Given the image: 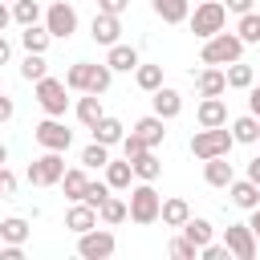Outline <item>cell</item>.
<instances>
[{
	"label": "cell",
	"mask_w": 260,
	"mask_h": 260,
	"mask_svg": "<svg viewBox=\"0 0 260 260\" xmlns=\"http://www.w3.org/2000/svg\"><path fill=\"white\" fill-rule=\"evenodd\" d=\"M158 207H162V195L154 191V183H142L130 187V199H126V219H134L138 228H150L158 223Z\"/></svg>",
	"instance_id": "6da1fadb"
},
{
	"label": "cell",
	"mask_w": 260,
	"mask_h": 260,
	"mask_svg": "<svg viewBox=\"0 0 260 260\" xmlns=\"http://www.w3.org/2000/svg\"><path fill=\"white\" fill-rule=\"evenodd\" d=\"M232 146H236V138H232L228 126H199L191 134V154L199 162L203 158H215V154H232Z\"/></svg>",
	"instance_id": "7a4b0ae2"
},
{
	"label": "cell",
	"mask_w": 260,
	"mask_h": 260,
	"mask_svg": "<svg viewBox=\"0 0 260 260\" xmlns=\"http://www.w3.org/2000/svg\"><path fill=\"white\" fill-rule=\"evenodd\" d=\"M187 24H191V32H195L199 41L223 32V28H228V8H223V0H199L195 12L187 16Z\"/></svg>",
	"instance_id": "3957f363"
},
{
	"label": "cell",
	"mask_w": 260,
	"mask_h": 260,
	"mask_svg": "<svg viewBox=\"0 0 260 260\" xmlns=\"http://www.w3.org/2000/svg\"><path fill=\"white\" fill-rule=\"evenodd\" d=\"M203 65H232V61H240L244 57V41L236 37V32H215V37H207L203 41Z\"/></svg>",
	"instance_id": "277c9868"
},
{
	"label": "cell",
	"mask_w": 260,
	"mask_h": 260,
	"mask_svg": "<svg viewBox=\"0 0 260 260\" xmlns=\"http://www.w3.org/2000/svg\"><path fill=\"white\" fill-rule=\"evenodd\" d=\"M32 93H37V102H41V110L49 114V118H65V110H69V85L61 81V77H41V81H32Z\"/></svg>",
	"instance_id": "5b68a950"
},
{
	"label": "cell",
	"mask_w": 260,
	"mask_h": 260,
	"mask_svg": "<svg viewBox=\"0 0 260 260\" xmlns=\"http://www.w3.org/2000/svg\"><path fill=\"white\" fill-rule=\"evenodd\" d=\"M28 183L32 187H57L61 183V175H65V154L61 150H45L41 158H32L28 162Z\"/></svg>",
	"instance_id": "8992f818"
},
{
	"label": "cell",
	"mask_w": 260,
	"mask_h": 260,
	"mask_svg": "<svg viewBox=\"0 0 260 260\" xmlns=\"http://www.w3.org/2000/svg\"><path fill=\"white\" fill-rule=\"evenodd\" d=\"M114 252H118V240L106 228H89V232L77 236V256L81 260H110Z\"/></svg>",
	"instance_id": "52a82bcc"
},
{
	"label": "cell",
	"mask_w": 260,
	"mask_h": 260,
	"mask_svg": "<svg viewBox=\"0 0 260 260\" xmlns=\"http://www.w3.org/2000/svg\"><path fill=\"white\" fill-rule=\"evenodd\" d=\"M45 28H49L53 41H69V37L77 32V8L65 4V0L49 4V8H45Z\"/></svg>",
	"instance_id": "ba28073f"
},
{
	"label": "cell",
	"mask_w": 260,
	"mask_h": 260,
	"mask_svg": "<svg viewBox=\"0 0 260 260\" xmlns=\"http://www.w3.org/2000/svg\"><path fill=\"white\" fill-rule=\"evenodd\" d=\"M32 138H37L45 150H61V154L73 146V130H69L61 118H45V122H37V126H32Z\"/></svg>",
	"instance_id": "9c48e42d"
},
{
	"label": "cell",
	"mask_w": 260,
	"mask_h": 260,
	"mask_svg": "<svg viewBox=\"0 0 260 260\" xmlns=\"http://www.w3.org/2000/svg\"><path fill=\"white\" fill-rule=\"evenodd\" d=\"M223 244H228V252L236 260H256V252H260V244H256V236H252L248 223H232L223 232Z\"/></svg>",
	"instance_id": "30bf717a"
},
{
	"label": "cell",
	"mask_w": 260,
	"mask_h": 260,
	"mask_svg": "<svg viewBox=\"0 0 260 260\" xmlns=\"http://www.w3.org/2000/svg\"><path fill=\"white\" fill-rule=\"evenodd\" d=\"M150 106H154L150 114H158L162 122H171V118H179V114H183V93H179V89H171V85H158V89L150 93Z\"/></svg>",
	"instance_id": "8fae6325"
},
{
	"label": "cell",
	"mask_w": 260,
	"mask_h": 260,
	"mask_svg": "<svg viewBox=\"0 0 260 260\" xmlns=\"http://www.w3.org/2000/svg\"><path fill=\"white\" fill-rule=\"evenodd\" d=\"M89 37L98 41V45H114L118 37H122V16H114V12H98L93 20H89Z\"/></svg>",
	"instance_id": "7c38bea8"
},
{
	"label": "cell",
	"mask_w": 260,
	"mask_h": 260,
	"mask_svg": "<svg viewBox=\"0 0 260 260\" xmlns=\"http://www.w3.org/2000/svg\"><path fill=\"white\" fill-rule=\"evenodd\" d=\"M195 89H199V98H223V93H228L223 65H207V69H199V77H195Z\"/></svg>",
	"instance_id": "4fadbf2b"
},
{
	"label": "cell",
	"mask_w": 260,
	"mask_h": 260,
	"mask_svg": "<svg viewBox=\"0 0 260 260\" xmlns=\"http://www.w3.org/2000/svg\"><path fill=\"white\" fill-rule=\"evenodd\" d=\"M228 199L240 207V211H252V207H260V187L244 175V179H232L228 183Z\"/></svg>",
	"instance_id": "5bb4252c"
},
{
	"label": "cell",
	"mask_w": 260,
	"mask_h": 260,
	"mask_svg": "<svg viewBox=\"0 0 260 260\" xmlns=\"http://www.w3.org/2000/svg\"><path fill=\"white\" fill-rule=\"evenodd\" d=\"M106 65H110L114 73H134V69H138V49H134V45L114 41V45H110V53H106Z\"/></svg>",
	"instance_id": "9a60e30c"
},
{
	"label": "cell",
	"mask_w": 260,
	"mask_h": 260,
	"mask_svg": "<svg viewBox=\"0 0 260 260\" xmlns=\"http://www.w3.org/2000/svg\"><path fill=\"white\" fill-rule=\"evenodd\" d=\"M236 179V171H232V162H228V154H215V158H203V183L207 187H228Z\"/></svg>",
	"instance_id": "2e32d148"
},
{
	"label": "cell",
	"mask_w": 260,
	"mask_h": 260,
	"mask_svg": "<svg viewBox=\"0 0 260 260\" xmlns=\"http://www.w3.org/2000/svg\"><path fill=\"white\" fill-rule=\"evenodd\" d=\"M65 228L73 232V236H81V232H89V228H98V211L89 207V203H69V211H65Z\"/></svg>",
	"instance_id": "e0dca14e"
},
{
	"label": "cell",
	"mask_w": 260,
	"mask_h": 260,
	"mask_svg": "<svg viewBox=\"0 0 260 260\" xmlns=\"http://www.w3.org/2000/svg\"><path fill=\"white\" fill-rule=\"evenodd\" d=\"M150 8L162 24H187L191 16V0H150Z\"/></svg>",
	"instance_id": "ac0fdd59"
},
{
	"label": "cell",
	"mask_w": 260,
	"mask_h": 260,
	"mask_svg": "<svg viewBox=\"0 0 260 260\" xmlns=\"http://www.w3.org/2000/svg\"><path fill=\"white\" fill-rule=\"evenodd\" d=\"M102 171H106L110 191H130V183H134V167H130V158H110Z\"/></svg>",
	"instance_id": "d6986e66"
},
{
	"label": "cell",
	"mask_w": 260,
	"mask_h": 260,
	"mask_svg": "<svg viewBox=\"0 0 260 260\" xmlns=\"http://www.w3.org/2000/svg\"><path fill=\"white\" fill-rule=\"evenodd\" d=\"M195 122H199V126H228V106H223V98H203L199 110H195Z\"/></svg>",
	"instance_id": "ffe728a7"
},
{
	"label": "cell",
	"mask_w": 260,
	"mask_h": 260,
	"mask_svg": "<svg viewBox=\"0 0 260 260\" xmlns=\"http://www.w3.org/2000/svg\"><path fill=\"white\" fill-rule=\"evenodd\" d=\"M134 134H138V138L154 150V146L167 138V122H162L158 114H146V118H138V122H134Z\"/></svg>",
	"instance_id": "44dd1931"
},
{
	"label": "cell",
	"mask_w": 260,
	"mask_h": 260,
	"mask_svg": "<svg viewBox=\"0 0 260 260\" xmlns=\"http://www.w3.org/2000/svg\"><path fill=\"white\" fill-rule=\"evenodd\" d=\"M89 134H93V142H102V146H118V142H122V134H126V126H122L118 118L102 114V118H98V126H93Z\"/></svg>",
	"instance_id": "7402d4cb"
},
{
	"label": "cell",
	"mask_w": 260,
	"mask_h": 260,
	"mask_svg": "<svg viewBox=\"0 0 260 260\" xmlns=\"http://www.w3.org/2000/svg\"><path fill=\"white\" fill-rule=\"evenodd\" d=\"M130 167H134V179H142V183H154L158 175H162V162H158V154L146 146L138 158H130Z\"/></svg>",
	"instance_id": "603a6c76"
},
{
	"label": "cell",
	"mask_w": 260,
	"mask_h": 260,
	"mask_svg": "<svg viewBox=\"0 0 260 260\" xmlns=\"http://www.w3.org/2000/svg\"><path fill=\"white\" fill-rule=\"evenodd\" d=\"M85 183H89L85 167H65V175H61V183H57V187H65V199H69V203H77V199L85 195Z\"/></svg>",
	"instance_id": "cb8c5ba5"
},
{
	"label": "cell",
	"mask_w": 260,
	"mask_h": 260,
	"mask_svg": "<svg viewBox=\"0 0 260 260\" xmlns=\"http://www.w3.org/2000/svg\"><path fill=\"white\" fill-rule=\"evenodd\" d=\"M187 215H191V203L187 199H162V207H158V219L167 223V228H183L187 223Z\"/></svg>",
	"instance_id": "d4e9b609"
},
{
	"label": "cell",
	"mask_w": 260,
	"mask_h": 260,
	"mask_svg": "<svg viewBox=\"0 0 260 260\" xmlns=\"http://www.w3.org/2000/svg\"><path fill=\"white\" fill-rule=\"evenodd\" d=\"M179 232H183L195 248H203L207 240H215V228H211V219H203V215H187V223H183Z\"/></svg>",
	"instance_id": "484cf974"
},
{
	"label": "cell",
	"mask_w": 260,
	"mask_h": 260,
	"mask_svg": "<svg viewBox=\"0 0 260 260\" xmlns=\"http://www.w3.org/2000/svg\"><path fill=\"white\" fill-rule=\"evenodd\" d=\"M20 45H24V53H49L53 37H49V28H45V24H24Z\"/></svg>",
	"instance_id": "4316f807"
},
{
	"label": "cell",
	"mask_w": 260,
	"mask_h": 260,
	"mask_svg": "<svg viewBox=\"0 0 260 260\" xmlns=\"http://www.w3.org/2000/svg\"><path fill=\"white\" fill-rule=\"evenodd\" d=\"M223 77H228V89H248L252 81H256V69L240 57V61H232V65H223Z\"/></svg>",
	"instance_id": "83f0119b"
},
{
	"label": "cell",
	"mask_w": 260,
	"mask_h": 260,
	"mask_svg": "<svg viewBox=\"0 0 260 260\" xmlns=\"http://www.w3.org/2000/svg\"><path fill=\"white\" fill-rule=\"evenodd\" d=\"M102 114H106V110H102V98H98V93H81V98H77V122H81L85 130H93Z\"/></svg>",
	"instance_id": "f1b7e54d"
},
{
	"label": "cell",
	"mask_w": 260,
	"mask_h": 260,
	"mask_svg": "<svg viewBox=\"0 0 260 260\" xmlns=\"http://www.w3.org/2000/svg\"><path fill=\"white\" fill-rule=\"evenodd\" d=\"M28 219L24 215H8V219H0V244H24L28 240Z\"/></svg>",
	"instance_id": "f546056e"
},
{
	"label": "cell",
	"mask_w": 260,
	"mask_h": 260,
	"mask_svg": "<svg viewBox=\"0 0 260 260\" xmlns=\"http://www.w3.org/2000/svg\"><path fill=\"white\" fill-rule=\"evenodd\" d=\"M126 219V199H118V195H106L102 199V207H98V223H106V228H118Z\"/></svg>",
	"instance_id": "4dcf8cb0"
},
{
	"label": "cell",
	"mask_w": 260,
	"mask_h": 260,
	"mask_svg": "<svg viewBox=\"0 0 260 260\" xmlns=\"http://www.w3.org/2000/svg\"><path fill=\"white\" fill-rule=\"evenodd\" d=\"M110 81H114V69H110L106 61H102V65H93V61H89V81H85V93H98V98H102V93L110 89Z\"/></svg>",
	"instance_id": "1f68e13d"
},
{
	"label": "cell",
	"mask_w": 260,
	"mask_h": 260,
	"mask_svg": "<svg viewBox=\"0 0 260 260\" xmlns=\"http://www.w3.org/2000/svg\"><path fill=\"white\" fill-rule=\"evenodd\" d=\"M232 138L236 142H260V118L256 114H244L232 122Z\"/></svg>",
	"instance_id": "d6a6232c"
},
{
	"label": "cell",
	"mask_w": 260,
	"mask_h": 260,
	"mask_svg": "<svg viewBox=\"0 0 260 260\" xmlns=\"http://www.w3.org/2000/svg\"><path fill=\"white\" fill-rule=\"evenodd\" d=\"M134 81H138V89H142V93H154V89L162 85V65H142V61H138Z\"/></svg>",
	"instance_id": "836d02e7"
},
{
	"label": "cell",
	"mask_w": 260,
	"mask_h": 260,
	"mask_svg": "<svg viewBox=\"0 0 260 260\" xmlns=\"http://www.w3.org/2000/svg\"><path fill=\"white\" fill-rule=\"evenodd\" d=\"M41 16H45V12H41L37 0H12V20H16L20 28H24V24H41Z\"/></svg>",
	"instance_id": "e575fe53"
},
{
	"label": "cell",
	"mask_w": 260,
	"mask_h": 260,
	"mask_svg": "<svg viewBox=\"0 0 260 260\" xmlns=\"http://www.w3.org/2000/svg\"><path fill=\"white\" fill-rule=\"evenodd\" d=\"M236 37H240L244 45H260V12H240Z\"/></svg>",
	"instance_id": "d590c367"
},
{
	"label": "cell",
	"mask_w": 260,
	"mask_h": 260,
	"mask_svg": "<svg viewBox=\"0 0 260 260\" xmlns=\"http://www.w3.org/2000/svg\"><path fill=\"white\" fill-rule=\"evenodd\" d=\"M45 73H49L45 53H24V61H20V77H24V81H41Z\"/></svg>",
	"instance_id": "8d00e7d4"
},
{
	"label": "cell",
	"mask_w": 260,
	"mask_h": 260,
	"mask_svg": "<svg viewBox=\"0 0 260 260\" xmlns=\"http://www.w3.org/2000/svg\"><path fill=\"white\" fill-rule=\"evenodd\" d=\"M110 162V146H102V142H89L85 150H81V167L85 171H102Z\"/></svg>",
	"instance_id": "74e56055"
},
{
	"label": "cell",
	"mask_w": 260,
	"mask_h": 260,
	"mask_svg": "<svg viewBox=\"0 0 260 260\" xmlns=\"http://www.w3.org/2000/svg\"><path fill=\"white\" fill-rule=\"evenodd\" d=\"M85 81H89V61H73V65L65 69V85H69L73 93H85Z\"/></svg>",
	"instance_id": "f35d334b"
},
{
	"label": "cell",
	"mask_w": 260,
	"mask_h": 260,
	"mask_svg": "<svg viewBox=\"0 0 260 260\" xmlns=\"http://www.w3.org/2000/svg\"><path fill=\"white\" fill-rule=\"evenodd\" d=\"M106 195H110V183H106V179H102V183H98V179H89V183H85V195H81V203H89V207L98 211Z\"/></svg>",
	"instance_id": "ab89813d"
},
{
	"label": "cell",
	"mask_w": 260,
	"mask_h": 260,
	"mask_svg": "<svg viewBox=\"0 0 260 260\" xmlns=\"http://www.w3.org/2000/svg\"><path fill=\"white\" fill-rule=\"evenodd\" d=\"M167 252H171L175 260H195V256H199V248H195V244H191V240H187L183 232H179V236H175V240L167 244Z\"/></svg>",
	"instance_id": "60d3db41"
},
{
	"label": "cell",
	"mask_w": 260,
	"mask_h": 260,
	"mask_svg": "<svg viewBox=\"0 0 260 260\" xmlns=\"http://www.w3.org/2000/svg\"><path fill=\"white\" fill-rule=\"evenodd\" d=\"M118 146H122V158H138V154L146 150V142H142L134 130H130V134H122V142H118Z\"/></svg>",
	"instance_id": "b9f144b4"
},
{
	"label": "cell",
	"mask_w": 260,
	"mask_h": 260,
	"mask_svg": "<svg viewBox=\"0 0 260 260\" xmlns=\"http://www.w3.org/2000/svg\"><path fill=\"white\" fill-rule=\"evenodd\" d=\"M199 256H203V260H228L232 252H228V244H215V240H207V244L199 248Z\"/></svg>",
	"instance_id": "7bdbcfd3"
},
{
	"label": "cell",
	"mask_w": 260,
	"mask_h": 260,
	"mask_svg": "<svg viewBox=\"0 0 260 260\" xmlns=\"http://www.w3.org/2000/svg\"><path fill=\"white\" fill-rule=\"evenodd\" d=\"M0 199H16V175L8 167H0Z\"/></svg>",
	"instance_id": "ee69618b"
},
{
	"label": "cell",
	"mask_w": 260,
	"mask_h": 260,
	"mask_svg": "<svg viewBox=\"0 0 260 260\" xmlns=\"http://www.w3.org/2000/svg\"><path fill=\"white\" fill-rule=\"evenodd\" d=\"M130 8V0H98V12H114V16H122Z\"/></svg>",
	"instance_id": "f6af8a7d"
},
{
	"label": "cell",
	"mask_w": 260,
	"mask_h": 260,
	"mask_svg": "<svg viewBox=\"0 0 260 260\" xmlns=\"http://www.w3.org/2000/svg\"><path fill=\"white\" fill-rule=\"evenodd\" d=\"M12 114H16V102H12L8 93H0V126H4V122H12Z\"/></svg>",
	"instance_id": "bcb514c9"
},
{
	"label": "cell",
	"mask_w": 260,
	"mask_h": 260,
	"mask_svg": "<svg viewBox=\"0 0 260 260\" xmlns=\"http://www.w3.org/2000/svg\"><path fill=\"white\" fill-rule=\"evenodd\" d=\"M0 260H24V244H4L0 248Z\"/></svg>",
	"instance_id": "7dc6e473"
},
{
	"label": "cell",
	"mask_w": 260,
	"mask_h": 260,
	"mask_svg": "<svg viewBox=\"0 0 260 260\" xmlns=\"http://www.w3.org/2000/svg\"><path fill=\"white\" fill-rule=\"evenodd\" d=\"M248 114H256V118H260V85H256V81L248 85Z\"/></svg>",
	"instance_id": "c3c4849f"
},
{
	"label": "cell",
	"mask_w": 260,
	"mask_h": 260,
	"mask_svg": "<svg viewBox=\"0 0 260 260\" xmlns=\"http://www.w3.org/2000/svg\"><path fill=\"white\" fill-rule=\"evenodd\" d=\"M223 8L240 16V12H252V0H223Z\"/></svg>",
	"instance_id": "681fc988"
},
{
	"label": "cell",
	"mask_w": 260,
	"mask_h": 260,
	"mask_svg": "<svg viewBox=\"0 0 260 260\" xmlns=\"http://www.w3.org/2000/svg\"><path fill=\"white\" fill-rule=\"evenodd\" d=\"M248 228H252V236H256V244H260V207L248 211Z\"/></svg>",
	"instance_id": "f907efd6"
},
{
	"label": "cell",
	"mask_w": 260,
	"mask_h": 260,
	"mask_svg": "<svg viewBox=\"0 0 260 260\" xmlns=\"http://www.w3.org/2000/svg\"><path fill=\"white\" fill-rule=\"evenodd\" d=\"M248 179L260 187V154H256V158H248Z\"/></svg>",
	"instance_id": "816d5d0a"
},
{
	"label": "cell",
	"mask_w": 260,
	"mask_h": 260,
	"mask_svg": "<svg viewBox=\"0 0 260 260\" xmlns=\"http://www.w3.org/2000/svg\"><path fill=\"white\" fill-rule=\"evenodd\" d=\"M8 24H12V8H8V4H4V0H0V32H4V28H8Z\"/></svg>",
	"instance_id": "f5cc1de1"
},
{
	"label": "cell",
	"mask_w": 260,
	"mask_h": 260,
	"mask_svg": "<svg viewBox=\"0 0 260 260\" xmlns=\"http://www.w3.org/2000/svg\"><path fill=\"white\" fill-rule=\"evenodd\" d=\"M8 57H12V45H8L4 32H0V65H8Z\"/></svg>",
	"instance_id": "db71d44e"
},
{
	"label": "cell",
	"mask_w": 260,
	"mask_h": 260,
	"mask_svg": "<svg viewBox=\"0 0 260 260\" xmlns=\"http://www.w3.org/2000/svg\"><path fill=\"white\" fill-rule=\"evenodd\" d=\"M4 162H8V146L0 142V167H4Z\"/></svg>",
	"instance_id": "11a10c76"
},
{
	"label": "cell",
	"mask_w": 260,
	"mask_h": 260,
	"mask_svg": "<svg viewBox=\"0 0 260 260\" xmlns=\"http://www.w3.org/2000/svg\"><path fill=\"white\" fill-rule=\"evenodd\" d=\"M4 4H12V0H4Z\"/></svg>",
	"instance_id": "9f6ffc18"
}]
</instances>
